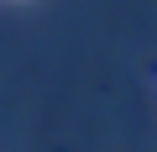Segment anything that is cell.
Wrapping results in <instances>:
<instances>
[]
</instances>
